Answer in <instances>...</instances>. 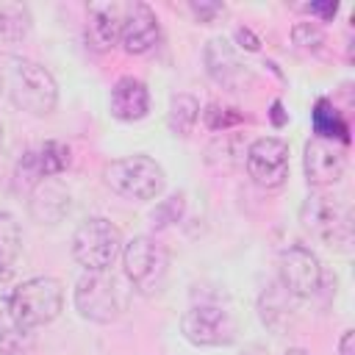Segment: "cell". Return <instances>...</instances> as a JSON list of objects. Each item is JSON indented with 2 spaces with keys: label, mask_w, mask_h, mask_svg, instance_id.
Segmentation results:
<instances>
[{
  "label": "cell",
  "mask_w": 355,
  "mask_h": 355,
  "mask_svg": "<svg viewBox=\"0 0 355 355\" xmlns=\"http://www.w3.org/2000/svg\"><path fill=\"white\" fill-rule=\"evenodd\" d=\"M0 92L3 97L31 116H47L58 105V83L47 67L28 55H0Z\"/></svg>",
  "instance_id": "cell-1"
},
{
  "label": "cell",
  "mask_w": 355,
  "mask_h": 355,
  "mask_svg": "<svg viewBox=\"0 0 355 355\" xmlns=\"http://www.w3.org/2000/svg\"><path fill=\"white\" fill-rule=\"evenodd\" d=\"M130 286L111 269L105 272H83L72 288V305L80 319L92 324H111L116 322L130 300Z\"/></svg>",
  "instance_id": "cell-2"
},
{
  "label": "cell",
  "mask_w": 355,
  "mask_h": 355,
  "mask_svg": "<svg viewBox=\"0 0 355 355\" xmlns=\"http://www.w3.org/2000/svg\"><path fill=\"white\" fill-rule=\"evenodd\" d=\"M103 180L114 194H119L125 200H136V202L158 200L166 189L164 166L144 153H133V155L108 161L103 166Z\"/></svg>",
  "instance_id": "cell-3"
},
{
  "label": "cell",
  "mask_w": 355,
  "mask_h": 355,
  "mask_svg": "<svg viewBox=\"0 0 355 355\" xmlns=\"http://www.w3.org/2000/svg\"><path fill=\"white\" fill-rule=\"evenodd\" d=\"M122 272L128 286L141 294V297H153L161 294L169 277V250L147 233L133 236L130 241L122 244Z\"/></svg>",
  "instance_id": "cell-4"
},
{
  "label": "cell",
  "mask_w": 355,
  "mask_h": 355,
  "mask_svg": "<svg viewBox=\"0 0 355 355\" xmlns=\"http://www.w3.org/2000/svg\"><path fill=\"white\" fill-rule=\"evenodd\" d=\"M300 222L308 236L327 247L349 250L352 244V205L344 197L327 191L308 194L300 205Z\"/></svg>",
  "instance_id": "cell-5"
},
{
  "label": "cell",
  "mask_w": 355,
  "mask_h": 355,
  "mask_svg": "<svg viewBox=\"0 0 355 355\" xmlns=\"http://www.w3.org/2000/svg\"><path fill=\"white\" fill-rule=\"evenodd\" d=\"M64 311V283L53 275H36L17 283L11 297V322L36 330L58 319Z\"/></svg>",
  "instance_id": "cell-6"
},
{
  "label": "cell",
  "mask_w": 355,
  "mask_h": 355,
  "mask_svg": "<svg viewBox=\"0 0 355 355\" xmlns=\"http://www.w3.org/2000/svg\"><path fill=\"white\" fill-rule=\"evenodd\" d=\"M122 230L105 216L83 219L72 233V258L83 272H105L122 252Z\"/></svg>",
  "instance_id": "cell-7"
},
{
  "label": "cell",
  "mask_w": 355,
  "mask_h": 355,
  "mask_svg": "<svg viewBox=\"0 0 355 355\" xmlns=\"http://www.w3.org/2000/svg\"><path fill=\"white\" fill-rule=\"evenodd\" d=\"M180 336L191 347H230L239 338V324L225 305L194 302L180 316Z\"/></svg>",
  "instance_id": "cell-8"
},
{
  "label": "cell",
  "mask_w": 355,
  "mask_h": 355,
  "mask_svg": "<svg viewBox=\"0 0 355 355\" xmlns=\"http://www.w3.org/2000/svg\"><path fill=\"white\" fill-rule=\"evenodd\" d=\"M244 166H247V175L255 186L275 191V189L286 186L288 172H291L288 144L280 136L252 139L247 144V153H244Z\"/></svg>",
  "instance_id": "cell-9"
},
{
  "label": "cell",
  "mask_w": 355,
  "mask_h": 355,
  "mask_svg": "<svg viewBox=\"0 0 355 355\" xmlns=\"http://www.w3.org/2000/svg\"><path fill=\"white\" fill-rule=\"evenodd\" d=\"M324 269L319 255L305 244H288L277 255V283L297 300H308L322 288Z\"/></svg>",
  "instance_id": "cell-10"
},
{
  "label": "cell",
  "mask_w": 355,
  "mask_h": 355,
  "mask_svg": "<svg viewBox=\"0 0 355 355\" xmlns=\"http://www.w3.org/2000/svg\"><path fill=\"white\" fill-rule=\"evenodd\" d=\"M72 164V150L67 141L58 139H47L31 150L22 153V158L17 161L14 169V180L19 189L33 191L36 186H42L50 178H58L61 172H67Z\"/></svg>",
  "instance_id": "cell-11"
},
{
  "label": "cell",
  "mask_w": 355,
  "mask_h": 355,
  "mask_svg": "<svg viewBox=\"0 0 355 355\" xmlns=\"http://www.w3.org/2000/svg\"><path fill=\"white\" fill-rule=\"evenodd\" d=\"M347 172V147L333 141V139H322V136H311L302 147V175L305 183L313 191H324L333 189Z\"/></svg>",
  "instance_id": "cell-12"
},
{
  "label": "cell",
  "mask_w": 355,
  "mask_h": 355,
  "mask_svg": "<svg viewBox=\"0 0 355 355\" xmlns=\"http://www.w3.org/2000/svg\"><path fill=\"white\" fill-rule=\"evenodd\" d=\"M158 42H161V22H158L155 8L141 0L125 3L122 33H119L122 50L130 55H147L158 47Z\"/></svg>",
  "instance_id": "cell-13"
},
{
  "label": "cell",
  "mask_w": 355,
  "mask_h": 355,
  "mask_svg": "<svg viewBox=\"0 0 355 355\" xmlns=\"http://www.w3.org/2000/svg\"><path fill=\"white\" fill-rule=\"evenodd\" d=\"M202 61H205V72L211 75V80L225 89H244L252 80V69L239 58V50L225 36L208 39L202 50Z\"/></svg>",
  "instance_id": "cell-14"
},
{
  "label": "cell",
  "mask_w": 355,
  "mask_h": 355,
  "mask_svg": "<svg viewBox=\"0 0 355 355\" xmlns=\"http://www.w3.org/2000/svg\"><path fill=\"white\" fill-rule=\"evenodd\" d=\"M150 89L136 75H122L108 94V111L116 122H139L150 114Z\"/></svg>",
  "instance_id": "cell-15"
},
{
  "label": "cell",
  "mask_w": 355,
  "mask_h": 355,
  "mask_svg": "<svg viewBox=\"0 0 355 355\" xmlns=\"http://www.w3.org/2000/svg\"><path fill=\"white\" fill-rule=\"evenodd\" d=\"M86 17H89V39L94 42L97 50H111L119 44L125 3H114V0L89 3Z\"/></svg>",
  "instance_id": "cell-16"
},
{
  "label": "cell",
  "mask_w": 355,
  "mask_h": 355,
  "mask_svg": "<svg viewBox=\"0 0 355 355\" xmlns=\"http://www.w3.org/2000/svg\"><path fill=\"white\" fill-rule=\"evenodd\" d=\"M294 300H297V297H291L280 283L269 286V288L261 294V300H258L261 322H263L269 330H275V333L286 330V327L291 324V319H294V305H291Z\"/></svg>",
  "instance_id": "cell-17"
},
{
  "label": "cell",
  "mask_w": 355,
  "mask_h": 355,
  "mask_svg": "<svg viewBox=\"0 0 355 355\" xmlns=\"http://www.w3.org/2000/svg\"><path fill=\"white\" fill-rule=\"evenodd\" d=\"M69 211V194L55 186V183H42L33 189V200H31V214L39 222H58L64 214Z\"/></svg>",
  "instance_id": "cell-18"
},
{
  "label": "cell",
  "mask_w": 355,
  "mask_h": 355,
  "mask_svg": "<svg viewBox=\"0 0 355 355\" xmlns=\"http://www.w3.org/2000/svg\"><path fill=\"white\" fill-rule=\"evenodd\" d=\"M200 111L202 108H200V100L194 94H186V92L172 94L169 111H166V128H169V133L186 139L194 130V125L200 122Z\"/></svg>",
  "instance_id": "cell-19"
},
{
  "label": "cell",
  "mask_w": 355,
  "mask_h": 355,
  "mask_svg": "<svg viewBox=\"0 0 355 355\" xmlns=\"http://www.w3.org/2000/svg\"><path fill=\"white\" fill-rule=\"evenodd\" d=\"M313 136L322 139H333L338 144H349V128L341 119V114L333 108V103L327 97H319L313 105Z\"/></svg>",
  "instance_id": "cell-20"
},
{
  "label": "cell",
  "mask_w": 355,
  "mask_h": 355,
  "mask_svg": "<svg viewBox=\"0 0 355 355\" xmlns=\"http://www.w3.org/2000/svg\"><path fill=\"white\" fill-rule=\"evenodd\" d=\"M33 28V14L25 3H0V42H22Z\"/></svg>",
  "instance_id": "cell-21"
},
{
  "label": "cell",
  "mask_w": 355,
  "mask_h": 355,
  "mask_svg": "<svg viewBox=\"0 0 355 355\" xmlns=\"http://www.w3.org/2000/svg\"><path fill=\"white\" fill-rule=\"evenodd\" d=\"M244 153H247V144L241 141V136L236 130H227V133H219L208 150H205V158L208 164L214 166H236V164H244Z\"/></svg>",
  "instance_id": "cell-22"
},
{
  "label": "cell",
  "mask_w": 355,
  "mask_h": 355,
  "mask_svg": "<svg viewBox=\"0 0 355 355\" xmlns=\"http://www.w3.org/2000/svg\"><path fill=\"white\" fill-rule=\"evenodd\" d=\"M22 250V227L14 214L0 211V269H11Z\"/></svg>",
  "instance_id": "cell-23"
},
{
  "label": "cell",
  "mask_w": 355,
  "mask_h": 355,
  "mask_svg": "<svg viewBox=\"0 0 355 355\" xmlns=\"http://www.w3.org/2000/svg\"><path fill=\"white\" fill-rule=\"evenodd\" d=\"M324 31L319 22H297L291 28V44L302 55H319L324 50Z\"/></svg>",
  "instance_id": "cell-24"
},
{
  "label": "cell",
  "mask_w": 355,
  "mask_h": 355,
  "mask_svg": "<svg viewBox=\"0 0 355 355\" xmlns=\"http://www.w3.org/2000/svg\"><path fill=\"white\" fill-rule=\"evenodd\" d=\"M33 349V330L14 322L0 324V355H28Z\"/></svg>",
  "instance_id": "cell-25"
},
{
  "label": "cell",
  "mask_w": 355,
  "mask_h": 355,
  "mask_svg": "<svg viewBox=\"0 0 355 355\" xmlns=\"http://www.w3.org/2000/svg\"><path fill=\"white\" fill-rule=\"evenodd\" d=\"M200 116H202L205 128L214 130V133H227V130H233L239 122H244V114H239L236 108L216 105V103H211L205 111H200Z\"/></svg>",
  "instance_id": "cell-26"
},
{
  "label": "cell",
  "mask_w": 355,
  "mask_h": 355,
  "mask_svg": "<svg viewBox=\"0 0 355 355\" xmlns=\"http://www.w3.org/2000/svg\"><path fill=\"white\" fill-rule=\"evenodd\" d=\"M183 211H186V197H183V191H178V194H169L166 200H161L155 205V211L150 214V219L155 227H166V225L178 222L183 216Z\"/></svg>",
  "instance_id": "cell-27"
},
{
  "label": "cell",
  "mask_w": 355,
  "mask_h": 355,
  "mask_svg": "<svg viewBox=\"0 0 355 355\" xmlns=\"http://www.w3.org/2000/svg\"><path fill=\"white\" fill-rule=\"evenodd\" d=\"M14 269H0V324L11 322V297H14Z\"/></svg>",
  "instance_id": "cell-28"
},
{
  "label": "cell",
  "mask_w": 355,
  "mask_h": 355,
  "mask_svg": "<svg viewBox=\"0 0 355 355\" xmlns=\"http://www.w3.org/2000/svg\"><path fill=\"white\" fill-rule=\"evenodd\" d=\"M189 11L197 17V22H202V25H211L219 14H225V3H219V0H191L189 3Z\"/></svg>",
  "instance_id": "cell-29"
},
{
  "label": "cell",
  "mask_w": 355,
  "mask_h": 355,
  "mask_svg": "<svg viewBox=\"0 0 355 355\" xmlns=\"http://www.w3.org/2000/svg\"><path fill=\"white\" fill-rule=\"evenodd\" d=\"M305 11L308 14H316L319 22H330L338 14V3L336 0H330V3H311V6H305Z\"/></svg>",
  "instance_id": "cell-30"
},
{
  "label": "cell",
  "mask_w": 355,
  "mask_h": 355,
  "mask_svg": "<svg viewBox=\"0 0 355 355\" xmlns=\"http://www.w3.org/2000/svg\"><path fill=\"white\" fill-rule=\"evenodd\" d=\"M236 44L241 47V50H250V53H255L258 47H261V39L250 31V28H236Z\"/></svg>",
  "instance_id": "cell-31"
},
{
  "label": "cell",
  "mask_w": 355,
  "mask_h": 355,
  "mask_svg": "<svg viewBox=\"0 0 355 355\" xmlns=\"http://www.w3.org/2000/svg\"><path fill=\"white\" fill-rule=\"evenodd\" d=\"M338 355H355V330L347 327L338 338Z\"/></svg>",
  "instance_id": "cell-32"
},
{
  "label": "cell",
  "mask_w": 355,
  "mask_h": 355,
  "mask_svg": "<svg viewBox=\"0 0 355 355\" xmlns=\"http://www.w3.org/2000/svg\"><path fill=\"white\" fill-rule=\"evenodd\" d=\"M288 122V114H283V103L280 100H272V125L275 128H283Z\"/></svg>",
  "instance_id": "cell-33"
},
{
  "label": "cell",
  "mask_w": 355,
  "mask_h": 355,
  "mask_svg": "<svg viewBox=\"0 0 355 355\" xmlns=\"http://www.w3.org/2000/svg\"><path fill=\"white\" fill-rule=\"evenodd\" d=\"M283 355H311V352H308V349H302V347H288Z\"/></svg>",
  "instance_id": "cell-34"
},
{
  "label": "cell",
  "mask_w": 355,
  "mask_h": 355,
  "mask_svg": "<svg viewBox=\"0 0 355 355\" xmlns=\"http://www.w3.org/2000/svg\"><path fill=\"white\" fill-rule=\"evenodd\" d=\"M0 141H3V119H0Z\"/></svg>",
  "instance_id": "cell-35"
}]
</instances>
